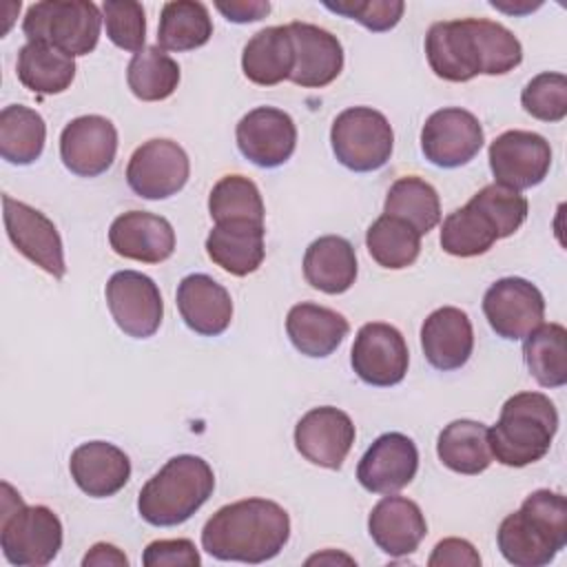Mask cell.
Here are the masks:
<instances>
[{
    "label": "cell",
    "mask_w": 567,
    "mask_h": 567,
    "mask_svg": "<svg viewBox=\"0 0 567 567\" xmlns=\"http://www.w3.org/2000/svg\"><path fill=\"white\" fill-rule=\"evenodd\" d=\"M425 58L441 80L470 82L476 75L514 71L523 60V47L501 22L461 18L434 22L427 29Z\"/></svg>",
    "instance_id": "cell-1"
},
{
    "label": "cell",
    "mask_w": 567,
    "mask_h": 567,
    "mask_svg": "<svg viewBox=\"0 0 567 567\" xmlns=\"http://www.w3.org/2000/svg\"><path fill=\"white\" fill-rule=\"evenodd\" d=\"M290 538L288 512L268 498H244L219 507L202 529V547L217 560L259 565Z\"/></svg>",
    "instance_id": "cell-2"
},
{
    "label": "cell",
    "mask_w": 567,
    "mask_h": 567,
    "mask_svg": "<svg viewBox=\"0 0 567 567\" xmlns=\"http://www.w3.org/2000/svg\"><path fill=\"white\" fill-rule=\"evenodd\" d=\"M496 543L514 567H543L567 545V498L551 489L532 492L520 509L505 516Z\"/></svg>",
    "instance_id": "cell-3"
},
{
    "label": "cell",
    "mask_w": 567,
    "mask_h": 567,
    "mask_svg": "<svg viewBox=\"0 0 567 567\" xmlns=\"http://www.w3.org/2000/svg\"><path fill=\"white\" fill-rule=\"evenodd\" d=\"M558 432V410L543 392L509 396L498 421L487 430L492 458L507 467H525L540 461Z\"/></svg>",
    "instance_id": "cell-4"
},
{
    "label": "cell",
    "mask_w": 567,
    "mask_h": 567,
    "mask_svg": "<svg viewBox=\"0 0 567 567\" xmlns=\"http://www.w3.org/2000/svg\"><path fill=\"white\" fill-rule=\"evenodd\" d=\"M213 467L202 456L179 454L144 483L137 512L148 525L175 527L186 523L213 496Z\"/></svg>",
    "instance_id": "cell-5"
},
{
    "label": "cell",
    "mask_w": 567,
    "mask_h": 567,
    "mask_svg": "<svg viewBox=\"0 0 567 567\" xmlns=\"http://www.w3.org/2000/svg\"><path fill=\"white\" fill-rule=\"evenodd\" d=\"M0 547L16 567H44L62 549V523L47 505H24L9 483H2Z\"/></svg>",
    "instance_id": "cell-6"
},
{
    "label": "cell",
    "mask_w": 567,
    "mask_h": 567,
    "mask_svg": "<svg viewBox=\"0 0 567 567\" xmlns=\"http://www.w3.org/2000/svg\"><path fill=\"white\" fill-rule=\"evenodd\" d=\"M102 24V13L93 2L42 0L27 9L22 33L29 42L47 44L69 58H78L97 47Z\"/></svg>",
    "instance_id": "cell-7"
},
{
    "label": "cell",
    "mask_w": 567,
    "mask_h": 567,
    "mask_svg": "<svg viewBox=\"0 0 567 567\" xmlns=\"http://www.w3.org/2000/svg\"><path fill=\"white\" fill-rule=\"evenodd\" d=\"M330 144L339 164L354 173H370L388 164L394 148V133L381 111L352 106L334 117Z\"/></svg>",
    "instance_id": "cell-8"
},
{
    "label": "cell",
    "mask_w": 567,
    "mask_h": 567,
    "mask_svg": "<svg viewBox=\"0 0 567 567\" xmlns=\"http://www.w3.org/2000/svg\"><path fill=\"white\" fill-rule=\"evenodd\" d=\"M190 175L186 151L166 137H155L137 146L126 164L131 190L144 199H166L177 195Z\"/></svg>",
    "instance_id": "cell-9"
},
{
    "label": "cell",
    "mask_w": 567,
    "mask_h": 567,
    "mask_svg": "<svg viewBox=\"0 0 567 567\" xmlns=\"http://www.w3.org/2000/svg\"><path fill=\"white\" fill-rule=\"evenodd\" d=\"M106 306L117 328L133 339H148L164 317V301L157 284L137 270H117L106 281Z\"/></svg>",
    "instance_id": "cell-10"
},
{
    "label": "cell",
    "mask_w": 567,
    "mask_h": 567,
    "mask_svg": "<svg viewBox=\"0 0 567 567\" xmlns=\"http://www.w3.org/2000/svg\"><path fill=\"white\" fill-rule=\"evenodd\" d=\"M483 142L485 135L478 117L458 106L434 111L421 128V151L439 168H458L472 162Z\"/></svg>",
    "instance_id": "cell-11"
},
{
    "label": "cell",
    "mask_w": 567,
    "mask_h": 567,
    "mask_svg": "<svg viewBox=\"0 0 567 567\" xmlns=\"http://www.w3.org/2000/svg\"><path fill=\"white\" fill-rule=\"evenodd\" d=\"M350 363L357 377L374 388H390L405 379L410 352L403 334L383 321H370L359 328Z\"/></svg>",
    "instance_id": "cell-12"
},
{
    "label": "cell",
    "mask_w": 567,
    "mask_h": 567,
    "mask_svg": "<svg viewBox=\"0 0 567 567\" xmlns=\"http://www.w3.org/2000/svg\"><path fill=\"white\" fill-rule=\"evenodd\" d=\"M489 168L496 184L514 190L538 186L551 166L549 142L534 131H505L487 151Z\"/></svg>",
    "instance_id": "cell-13"
},
{
    "label": "cell",
    "mask_w": 567,
    "mask_h": 567,
    "mask_svg": "<svg viewBox=\"0 0 567 567\" xmlns=\"http://www.w3.org/2000/svg\"><path fill=\"white\" fill-rule=\"evenodd\" d=\"M483 312L489 328L509 341L525 339L545 317L543 292L523 277H503L483 295Z\"/></svg>",
    "instance_id": "cell-14"
},
{
    "label": "cell",
    "mask_w": 567,
    "mask_h": 567,
    "mask_svg": "<svg viewBox=\"0 0 567 567\" xmlns=\"http://www.w3.org/2000/svg\"><path fill=\"white\" fill-rule=\"evenodd\" d=\"M4 206V228L20 255L33 261L38 268L49 272L55 279H62L66 272L64 246L55 224L40 213L38 208L18 202L9 195H2Z\"/></svg>",
    "instance_id": "cell-15"
},
{
    "label": "cell",
    "mask_w": 567,
    "mask_h": 567,
    "mask_svg": "<svg viewBox=\"0 0 567 567\" xmlns=\"http://www.w3.org/2000/svg\"><path fill=\"white\" fill-rule=\"evenodd\" d=\"M239 153L259 168L286 164L297 146V126L292 117L275 106L248 111L235 128Z\"/></svg>",
    "instance_id": "cell-16"
},
{
    "label": "cell",
    "mask_w": 567,
    "mask_h": 567,
    "mask_svg": "<svg viewBox=\"0 0 567 567\" xmlns=\"http://www.w3.org/2000/svg\"><path fill=\"white\" fill-rule=\"evenodd\" d=\"M352 419L332 405L308 410L295 425V447L312 465L339 470L354 443Z\"/></svg>",
    "instance_id": "cell-17"
},
{
    "label": "cell",
    "mask_w": 567,
    "mask_h": 567,
    "mask_svg": "<svg viewBox=\"0 0 567 567\" xmlns=\"http://www.w3.org/2000/svg\"><path fill=\"white\" fill-rule=\"evenodd\" d=\"M117 153V131L102 115H80L60 135L62 164L78 177L106 173Z\"/></svg>",
    "instance_id": "cell-18"
},
{
    "label": "cell",
    "mask_w": 567,
    "mask_h": 567,
    "mask_svg": "<svg viewBox=\"0 0 567 567\" xmlns=\"http://www.w3.org/2000/svg\"><path fill=\"white\" fill-rule=\"evenodd\" d=\"M419 470V450L401 432H385L365 450L357 465V478L372 494H394L412 483Z\"/></svg>",
    "instance_id": "cell-19"
},
{
    "label": "cell",
    "mask_w": 567,
    "mask_h": 567,
    "mask_svg": "<svg viewBox=\"0 0 567 567\" xmlns=\"http://www.w3.org/2000/svg\"><path fill=\"white\" fill-rule=\"evenodd\" d=\"M295 66L290 82L303 89H323L334 82L343 69V47L330 31L310 22L288 24Z\"/></svg>",
    "instance_id": "cell-20"
},
{
    "label": "cell",
    "mask_w": 567,
    "mask_h": 567,
    "mask_svg": "<svg viewBox=\"0 0 567 567\" xmlns=\"http://www.w3.org/2000/svg\"><path fill=\"white\" fill-rule=\"evenodd\" d=\"M109 244L115 255L142 264L166 261L175 250V230L162 215L128 210L113 219Z\"/></svg>",
    "instance_id": "cell-21"
},
{
    "label": "cell",
    "mask_w": 567,
    "mask_h": 567,
    "mask_svg": "<svg viewBox=\"0 0 567 567\" xmlns=\"http://www.w3.org/2000/svg\"><path fill=\"white\" fill-rule=\"evenodd\" d=\"M368 532L383 554L399 558L419 549L427 534V523L414 501L388 494L372 507Z\"/></svg>",
    "instance_id": "cell-22"
},
{
    "label": "cell",
    "mask_w": 567,
    "mask_h": 567,
    "mask_svg": "<svg viewBox=\"0 0 567 567\" xmlns=\"http://www.w3.org/2000/svg\"><path fill=\"white\" fill-rule=\"evenodd\" d=\"M421 348L436 370H458L474 350V330L467 312L454 306L436 308L421 326Z\"/></svg>",
    "instance_id": "cell-23"
},
{
    "label": "cell",
    "mask_w": 567,
    "mask_h": 567,
    "mask_svg": "<svg viewBox=\"0 0 567 567\" xmlns=\"http://www.w3.org/2000/svg\"><path fill=\"white\" fill-rule=\"evenodd\" d=\"M175 303L184 323L202 337H217L230 326L233 299L219 281L204 272L186 275L179 281Z\"/></svg>",
    "instance_id": "cell-24"
},
{
    "label": "cell",
    "mask_w": 567,
    "mask_h": 567,
    "mask_svg": "<svg viewBox=\"0 0 567 567\" xmlns=\"http://www.w3.org/2000/svg\"><path fill=\"white\" fill-rule=\"evenodd\" d=\"M69 470L75 485L93 498L117 494L131 478L128 456L117 445L106 441H89L78 445L71 452Z\"/></svg>",
    "instance_id": "cell-25"
},
{
    "label": "cell",
    "mask_w": 567,
    "mask_h": 567,
    "mask_svg": "<svg viewBox=\"0 0 567 567\" xmlns=\"http://www.w3.org/2000/svg\"><path fill=\"white\" fill-rule=\"evenodd\" d=\"M264 235L266 230L259 221H217L206 237V252L221 270L235 277H246L255 272L266 257Z\"/></svg>",
    "instance_id": "cell-26"
},
{
    "label": "cell",
    "mask_w": 567,
    "mask_h": 567,
    "mask_svg": "<svg viewBox=\"0 0 567 567\" xmlns=\"http://www.w3.org/2000/svg\"><path fill=\"white\" fill-rule=\"evenodd\" d=\"M286 332L301 354L323 359L341 346L350 332V323L332 308L301 301L288 310Z\"/></svg>",
    "instance_id": "cell-27"
},
{
    "label": "cell",
    "mask_w": 567,
    "mask_h": 567,
    "mask_svg": "<svg viewBox=\"0 0 567 567\" xmlns=\"http://www.w3.org/2000/svg\"><path fill=\"white\" fill-rule=\"evenodd\" d=\"M306 281L326 295H341L357 279V255L352 244L339 235L315 239L303 255Z\"/></svg>",
    "instance_id": "cell-28"
},
{
    "label": "cell",
    "mask_w": 567,
    "mask_h": 567,
    "mask_svg": "<svg viewBox=\"0 0 567 567\" xmlns=\"http://www.w3.org/2000/svg\"><path fill=\"white\" fill-rule=\"evenodd\" d=\"M295 66V49L288 24L266 27L257 31L244 47L241 71L259 86H275L290 80Z\"/></svg>",
    "instance_id": "cell-29"
},
{
    "label": "cell",
    "mask_w": 567,
    "mask_h": 567,
    "mask_svg": "<svg viewBox=\"0 0 567 567\" xmlns=\"http://www.w3.org/2000/svg\"><path fill=\"white\" fill-rule=\"evenodd\" d=\"M487 425L472 419H456L447 423L436 441L439 461L456 474H481L492 463Z\"/></svg>",
    "instance_id": "cell-30"
},
{
    "label": "cell",
    "mask_w": 567,
    "mask_h": 567,
    "mask_svg": "<svg viewBox=\"0 0 567 567\" xmlns=\"http://www.w3.org/2000/svg\"><path fill=\"white\" fill-rule=\"evenodd\" d=\"M16 71L24 89L40 95H55L71 86L75 78V62L58 49L27 42L18 51Z\"/></svg>",
    "instance_id": "cell-31"
},
{
    "label": "cell",
    "mask_w": 567,
    "mask_h": 567,
    "mask_svg": "<svg viewBox=\"0 0 567 567\" xmlns=\"http://www.w3.org/2000/svg\"><path fill=\"white\" fill-rule=\"evenodd\" d=\"M213 35V20L204 2L173 0L162 7L157 47L164 51H193Z\"/></svg>",
    "instance_id": "cell-32"
},
{
    "label": "cell",
    "mask_w": 567,
    "mask_h": 567,
    "mask_svg": "<svg viewBox=\"0 0 567 567\" xmlns=\"http://www.w3.org/2000/svg\"><path fill=\"white\" fill-rule=\"evenodd\" d=\"M47 142L42 115L22 104H9L0 111V155L9 164H33Z\"/></svg>",
    "instance_id": "cell-33"
},
{
    "label": "cell",
    "mask_w": 567,
    "mask_h": 567,
    "mask_svg": "<svg viewBox=\"0 0 567 567\" xmlns=\"http://www.w3.org/2000/svg\"><path fill=\"white\" fill-rule=\"evenodd\" d=\"M523 359L529 374L543 388L567 383V330L560 323L536 326L523 343Z\"/></svg>",
    "instance_id": "cell-34"
},
{
    "label": "cell",
    "mask_w": 567,
    "mask_h": 567,
    "mask_svg": "<svg viewBox=\"0 0 567 567\" xmlns=\"http://www.w3.org/2000/svg\"><path fill=\"white\" fill-rule=\"evenodd\" d=\"M383 215L399 217L419 235H427L441 221V199L432 184L421 177L405 175L390 186Z\"/></svg>",
    "instance_id": "cell-35"
},
{
    "label": "cell",
    "mask_w": 567,
    "mask_h": 567,
    "mask_svg": "<svg viewBox=\"0 0 567 567\" xmlns=\"http://www.w3.org/2000/svg\"><path fill=\"white\" fill-rule=\"evenodd\" d=\"M365 246L379 266L388 270H403L416 261L421 252V235L403 219L381 215L370 224Z\"/></svg>",
    "instance_id": "cell-36"
},
{
    "label": "cell",
    "mask_w": 567,
    "mask_h": 567,
    "mask_svg": "<svg viewBox=\"0 0 567 567\" xmlns=\"http://www.w3.org/2000/svg\"><path fill=\"white\" fill-rule=\"evenodd\" d=\"M131 93L142 102H159L175 93L179 84L177 62L159 47H144L126 66Z\"/></svg>",
    "instance_id": "cell-37"
},
{
    "label": "cell",
    "mask_w": 567,
    "mask_h": 567,
    "mask_svg": "<svg viewBox=\"0 0 567 567\" xmlns=\"http://www.w3.org/2000/svg\"><path fill=\"white\" fill-rule=\"evenodd\" d=\"M496 230L492 224L470 204L452 210L441 226V248L452 257H478L485 255L494 241Z\"/></svg>",
    "instance_id": "cell-38"
},
{
    "label": "cell",
    "mask_w": 567,
    "mask_h": 567,
    "mask_svg": "<svg viewBox=\"0 0 567 567\" xmlns=\"http://www.w3.org/2000/svg\"><path fill=\"white\" fill-rule=\"evenodd\" d=\"M208 213L213 221L250 219L264 224L266 208L257 184L244 175L221 177L208 195Z\"/></svg>",
    "instance_id": "cell-39"
},
{
    "label": "cell",
    "mask_w": 567,
    "mask_h": 567,
    "mask_svg": "<svg viewBox=\"0 0 567 567\" xmlns=\"http://www.w3.org/2000/svg\"><path fill=\"white\" fill-rule=\"evenodd\" d=\"M467 204L474 206L492 224L498 239L512 237L523 226L529 210V204L520 190L496 182L483 186Z\"/></svg>",
    "instance_id": "cell-40"
},
{
    "label": "cell",
    "mask_w": 567,
    "mask_h": 567,
    "mask_svg": "<svg viewBox=\"0 0 567 567\" xmlns=\"http://www.w3.org/2000/svg\"><path fill=\"white\" fill-rule=\"evenodd\" d=\"M523 109L540 122H560L567 115V78L563 73L545 71L534 75L523 93Z\"/></svg>",
    "instance_id": "cell-41"
},
{
    "label": "cell",
    "mask_w": 567,
    "mask_h": 567,
    "mask_svg": "<svg viewBox=\"0 0 567 567\" xmlns=\"http://www.w3.org/2000/svg\"><path fill=\"white\" fill-rule=\"evenodd\" d=\"M102 20L109 40L124 51L140 53L146 40L144 7L135 0H106L102 4Z\"/></svg>",
    "instance_id": "cell-42"
},
{
    "label": "cell",
    "mask_w": 567,
    "mask_h": 567,
    "mask_svg": "<svg viewBox=\"0 0 567 567\" xmlns=\"http://www.w3.org/2000/svg\"><path fill=\"white\" fill-rule=\"evenodd\" d=\"M323 7L363 24L374 33L394 29L405 11V4L401 0H341L323 2Z\"/></svg>",
    "instance_id": "cell-43"
},
{
    "label": "cell",
    "mask_w": 567,
    "mask_h": 567,
    "mask_svg": "<svg viewBox=\"0 0 567 567\" xmlns=\"http://www.w3.org/2000/svg\"><path fill=\"white\" fill-rule=\"evenodd\" d=\"M144 567H199L202 558L193 540L188 538H168L153 540L142 554Z\"/></svg>",
    "instance_id": "cell-44"
},
{
    "label": "cell",
    "mask_w": 567,
    "mask_h": 567,
    "mask_svg": "<svg viewBox=\"0 0 567 567\" xmlns=\"http://www.w3.org/2000/svg\"><path fill=\"white\" fill-rule=\"evenodd\" d=\"M430 567H478L481 556L474 545L465 538H443L427 558Z\"/></svg>",
    "instance_id": "cell-45"
},
{
    "label": "cell",
    "mask_w": 567,
    "mask_h": 567,
    "mask_svg": "<svg viewBox=\"0 0 567 567\" xmlns=\"http://www.w3.org/2000/svg\"><path fill=\"white\" fill-rule=\"evenodd\" d=\"M215 7L228 22H237V24L261 20L270 11V2H264V0H230V2H215Z\"/></svg>",
    "instance_id": "cell-46"
},
{
    "label": "cell",
    "mask_w": 567,
    "mask_h": 567,
    "mask_svg": "<svg viewBox=\"0 0 567 567\" xmlns=\"http://www.w3.org/2000/svg\"><path fill=\"white\" fill-rule=\"evenodd\" d=\"M126 567L128 558L111 543H95L82 558V567Z\"/></svg>",
    "instance_id": "cell-47"
}]
</instances>
